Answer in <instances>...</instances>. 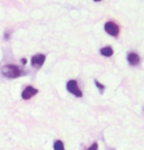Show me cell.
<instances>
[{"mask_svg": "<svg viewBox=\"0 0 144 150\" xmlns=\"http://www.w3.org/2000/svg\"><path fill=\"white\" fill-rule=\"evenodd\" d=\"M2 75L8 79H16L24 75V72L16 65H5L1 69Z\"/></svg>", "mask_w": 144, "mask_h": 150, "instance_id": "obj_1", "label": "cell"}, {"mask_svg": "<svg viewBox=\"0 0 144 150\" xmlns=\"http://www.w3.org/2000/svg\"><path fill=\"white\" fill-rule=\"evenodd\" d=\"M67 90L76 97H83V92L78 87V81L75 80H71L67 83Z\"/></svg>", "mask_w": 144, "mask_h": 150, "instance_id": "obj_2", "label": "cell"}, {"mask_svg": "<svg viewBox=\"0 0 144 150\" xmlns=\"http://www.w3.org/2000/svg\"><path fill=\"white\" fill-rule=\"evenodd\" d=\"M105 30L107 33H109L110 35L114 36V38H116V36L119 35V33H120V29H119L118 25L115 24V23L113 22H107L105 24Z\"/></svg>", "mask_w": 144, "mask_h": 150, "instance_id": "obj_3", "label": "cell"}, {"mask_svg": "<svg viewBox=\"0 0 144 150\" xmlns=\"http://www.w3.org/2000/svg\"><path fill=\"white\" fill-rule=\"evenodd\" d=\"M37 92H38V90L35 88V87L27 86L26 88L24 89V91L22 92V98L24 99V100H29L32 96L37 94Z\"/></svg>", "mask_w": 144, "mask_h": 150, "instance_id": "obj_4", "label": "cell"}, {"mask_svg": "<svg viewBox=\"0 0 144 150\" xmlns=\"http://www.w3.org/2000/svg\"><path fill=\"white\" fill-rule=\"evenodd\" d=\"M45 55L43 54H37L35 55L32 57V66H33L35 68H40L42 65L44 64L45 62Z\"/></svg>", "mask_w": 144, "mask_h": 150, "instance_id": "obj_5", "label": "cell"}, {"mask_svg": "<svg viewBox=\"0 0 144 150\" xmlns=\"http://www.w3.org/2000/svg\"><path fill=\"white\" fill-rule=\"evenodd\" d=\"M128 64L131 65V66H136V65L139 64L140 57H139V55L136 54L135 52H129L128 54Z\"/></svg>", "mask_w": 144, "mask_h": 150, "instance_id": "obj_6", "label": "cell"}, {"mask_svg": "<svg viewBox=\"0 0 144 150\" xmlns=\"http://www.w3.org/2000/svg\"><path fill=\"white\" fill-rule=\"evenodd\" d=\"M100 53L102 54L103 56H105V57H110V56L113 55V53H114V51H113L112 47L110 46H106V47H103L100 49Z\"/></svg>", "mask_w": 144, "mask_h": 150, "instance_id": "obj_7", "label": "cell"}, {"mask_svg": "<svg viewBox=\"0 0 144 150\" xmlns=\"http://www.w3.org/2000/svg\"><path fill=\"white\" fill-rule=\"evenodd\" d=\"M53 148L54 150H66L64 147V143L62 142V140H56L54 142V145H53Z\"/></svg>", "mask_w": 144, "mask_h": 150, "instance_id": "obj_8", "label": "cell"}, {"mask_svg": "<svg viewBox=\"0 0 144 150\" xmlns=\"http://www.w3.org/2000/svg\"><path fill=\"white\" fill-rule=\"evenodd\" d=\"M94 83H95V86H97V88L99 89V91H100V93H103V91H104V89H105V86H103L102 83H100L99 81H94Z\"/></svg>", "mask_w": 144, "mask_h": 150, "instance_id": "obj_9", "label": "cell"}, {"mask_svg": "<svg viewBox=\"0 0 144 150\" xmlns=\"http://www.w3.org/2000/svg\"><path fill=\"white\" fill-rule=\"evenodd\" d=\"M86 150H98V144L96 142H94L91 146H89Z\"/></svg>", "mask_w": 144, "mask_h": 150, "instance_id": "obj_10", "label": "cell"}, {"mask_svg": "<svg viewBox=\"0 0 144 150\" xmlns=\"http://www.w3.org/2000/svg\"><path fill=\"white\" fill-rule=\"evenodd\" d=\"M22 63H23V64H26V63H27V60H26V59H22Z\"/></svg>", "mask_w": 144, "mask_h": 150, "instance_id": "obj_11", "label": "cell"}, {"mask_svg": "<svg viewBox=\"0 0 144 150\" xmlns=\"http://www.w3.org/2000/svg\"><path fill=\"white\" fill-rule=\"evenodd\" d=\"M94 1H101V0H94Z\"/></svg>", "mask_w": 144, "mask_h": 150, "instance_id": "obj_12", "label": "cell"}]
</instances>
